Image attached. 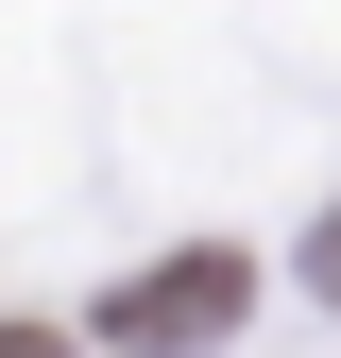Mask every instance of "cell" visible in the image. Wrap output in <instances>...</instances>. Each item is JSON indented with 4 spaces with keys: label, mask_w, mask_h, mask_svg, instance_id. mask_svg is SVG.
<instances>
[{
    "label": "cell",
    "mask_w": 341,
    "mask_h": 358,
    "mask_svg": "<svg viewBox=\"0 0 341 358\" xmlns=\"http://www.w3.org/2000/svg\"><path fill=\"white\" fill-rule=\"evenodd\" d=\"M0 358H85V341H52V324H0Z\"/></svg>",
    "instance_id": "obj_2"
},
{
    "label": "cell",
    "mask_w": 341,
    "mask_h": 358,
    "mask_svg": "<svg viewBox=\"0 0 341 358\" xmlns=\"http://www.w3.org/2000/svg\"><path fill=\"white\" fill-rule=\"evenodd\" d=\"M239 307H256V256H222V239H205V256H154V273H119L103 341H119V358H205Z\"/></svg>",
    "instance_id": "obj_1"
},
{
    "label": "cell",
    "mask_w": 341,
    "mask_h": 358,
    "mask_svg": "<svg viewBox=\"0 0 341 358\" xmlns=\"http://www.w3.org/2000/svg\"><path fill=\"white\" fill-rule=\"evenodd\" d=\"M307 290H324V307H341V222H324V239H307Z\"/></svg>",
    "instance_id": "obj_3"
}]
</instances>
